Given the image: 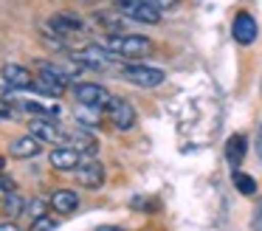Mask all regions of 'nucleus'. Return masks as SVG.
<instances>
[{
  "label": "nucleus",
  "instance_id": "17",
  "mask_svg": "<svg viewBox=\"0 0 262 231\" xmlns=\"http://www.w3.org/2000/svg\"><path fill=\"white\" fill-rule=\"evenodd\" d=\"M231 180H234V186H237V192L239 195H254L256 192V180L251 178V175H245V172H239V169H234V175H231Z\"/></svg>",
  "mask_w": 262,
  "mask_h": 231
},
{
  "label": "nucleus",
  "instance_id": "3",
  "mask_svg": "<svg viewBox=\"0 0 262 231\" xmlns=\"http://www.w3.org/2000/svg\"><path fill=\"white\" fill-rule=\"evenodd\" d=\"M119 59V56L113 54V51H107L104 45H85V48H79L74 54V62L82 68H91V71H107L113 62Z\"/></svg>",
  "mask_w": 262,
  "mask_h": 231
},
{
  "label": "nucleus",
  "instance_id": "5",
  "mask_svg": "<svg viewBox=\"0 0 262 231\" xmlns=\"http://www.w3.org/2000/svg\"><path fill=\"white\" fill-rule=\"evenodd\" d=\"M104 113H107V118L119 130H133V127H136V121H138L136 107H133L127 99H121V96H113V99L107 101V107H104Z\"/></svg>",
  "mask_w": 262,
  "mask_h": 231
},
{
  "label": "nucleus",
  "instance_id": "23",
  "mask_svg": "<svg viewBox=\"0 0 262 231\" xmlns=\"http://www.w3.org/2000/svg\"><path fill=\"white\" fill-rule=\"evenodd\" d=\"M9 118H14V107L6 99H0V121H9Z\"/></svg>",
  "mask_w": 262,
  "mask_h": 231
},
{
  "label": "nucleus",
  "instance_id": "25",
  "mask_svg": "<svg viewBox=\"0 0 262 231\" xmlns=\"http://www.w3.org/2000/svg\"><path fill=\"white\" fill-rule=\"evenodd\" d=\"M0 231H20V228L14 223H3V225H0Z\"/></svg>",
  "mask_w": 262,
  "mask_h": 231
},
{
  "label": "nucleus",
  "instance_id": "18",
  "mask_svg": "<svg viewBox=\"0 0 262 231\" xmlns=\"http://www.w3.org/2000/svg\"><path fill=\"white\" fill-rule=\"evenodd\" d=\"M3 212L9 214V217H17V214H23L26 212V200L17 195V192H12V195L3 200Z\"/></svg>",
  "mask_w": 262,
  "mask_h": 231
},
{
  "label": "nucleus",
  "instance_id": "12",
  "mask_svg": "<svg viewBox=\"0 0 262 231\" xmlns=\"http://www.w3.org/2000/svg\"><path fill=\"white\" fill-rule=\"evenodd\" d=\"M40 152H42V141L34 138L31 133L20 135V138H14L9 144V155L12 158H37Z\"/></svg>",
  "mask_w": 262,
  "mask_h": 231
},
{
  "label": "nucleus",
  "instance_id": "4",
  "mask_svg": "<svg viewBox=\"0 0 262 231\" xmlns=\"http://www.w3.org/2000/svg\"><path fill=\"white\" fill-rule=\"evenodd\" d=\"M74 99H76V104H82V107L104 110L113 96L107 93V88H102V85H96V82H76L74 85Z\"/></svg>",
  "mask_w": 262,
  "mask_h": 231
},
{
  "label": "nucleus",
  "instance_id": "13",
  "mask_svg": "<svg viewBox=\"0 0 262 231\" xmlns=\"http://www.w3.org/2000/svg\"><path fill=\"white\" fill-rule=\"evenodd\" d=\"M245 152H248V138H245L243 133H234L231 138L226 141V161H228V166L237 169L239 163H243Z\"/></svg>",
  "mask_w": 262,
  "mask_h": 231
},
{
  "label": "nucleus",
  "instance_id": "22",
  "mask_svg": "<svg viewBox=\"0 0 262 231\" xmlns=\"http://www.w3.org/2000/svg\"><path fill=\"white\" fill-rule=\"evenodd\" d=\"M14 192V180L12 178H6V175H0V203L6 200L9 195Z\"/></svg>",
  "mask_w": 262,
  "mask_h": 231
},
{
  "label": "nucleus",
  "instance_id": "21",
  "mask_svg": "<svg viewBox=\"0 0 262 231\" xmlns=\"http://www.w3.org/2000/svg\"><path fill=\"white\" fill-rule=\"evenodd\" d=\"M121 3H133V0H116V6H121ZM141 3H149V6H155L158 11H164V9L178 6V0H141Z\"/></svg>",
  "mask_w": 262,
  "mask_h": 231
},
{
  "label": "nucleus",
  "instance_id": "11",
  "mask_svg": "<svg viewBox=\"0 0 262 231\" xmlns=\"http://www.w3.org/2000/svg\"><path fill=\"white\" fill-rule=\"evenodd\" d=\"M231 34L239 45H251L256 39V20L248 14V11H239L234 17V26H231Z\"/></svg>",
  "mask_w": 262,
  "mask_h": 231
},
{
  "label": "nucleus",
  "instance_id": "15",
  "mask_svg": "<svg viewBox=\"0 0 262 231\" xmlns=\"http://www.w3.org/2000/svg\"><path fill=\"white\" fill-rule=\"evenodd\" d=\"M48 203H51L54 212L71 214V212H76V208H79V195H76V192H71V189H57Z\"/></svg>",
  "mask_w": 262,
  "mask_h": 231
},
{
  "label": "nucleus",
  "instance_id": "7",
  "mask_svg": "<svg viewBox=\"0 0 262 231\" xmlns=\"http://www.w3.org/2000/svg\"><path fill=\"white\" fill-rule=\"evenodd\" d=\"M29 133L34 138H40L42 144H65V130H59V124L54 118H31Z\"/></svg>",
  "mask_w": 262,
  "mask_h": 231
},
{
  "label": "nucleus",
  "instance_id": "16",
  "mask_svg": "<svg viewBox=\"0 0 262 231\" xmlns=\"http://www.w3.org/2000/svg\"><path fill=\"white\" fill-rule=\"evenodd\" d=\"M65 144H68L71 150L82 152V155H93V152H96V138L82 133V130H68V133H65Z\"/></svg>",
  "mask_w": 262,
  "mask_h": 231
},
{
  "label": "nucleus",
  "instance_id": "2",
  "mask_svg": "<svg viewBox=\"0 0 262 231\" xmlns=\"http://www.w3.org/2000/svg\"><path fill=\"white\" fill-rule=\"evenodd\" d=\"M119 76L124 79V82L136 85V88H158V85H164L166 73L161 71V68H152V65H136V62H124V65L119 68Z\"/></svg>",
  "mask_w": 262,
  "mask_h": 231
},
{
  "label": "nucleus",
  "instance_id": "10",
  "mask_svg": "<svg viewBox=\"0 0 262 231\" xmlns=\"http://www.w3.org/2000/svg\"><path fill=\"white\" fill-rule=\"evenodd\" d=\"M76 180L85 189H99L104 183V163L99 161H82V166L76 169Z\"/></svg>",
  "mask_w": 262,
  "mask_h": 231
},
{
  "label": "nucleus",
  "instance_id": "6",
  "mask_svg": "<svg viewBox=\"0 0 262 231\" xmlns=\"http://www.w3.org/2000/svg\"><path fill=\"white\" fill-rule=\"evenodd\" d=\"M116 11H119L121 17H127V20L144 23V26H155V23L161 20V11L155 9V6H149V3H141V0H133V3H121Z\"/></svg>",
  "mask_w": 262,
  "mask_h": 231
},
{
  "label": "nucleus",
  "instance_id": "20",
  "mask_svg": "<svg viewBox=\"0 0 262 231\" xmlns=\"http://www.w3.org/2000/svg\"><path fill=\"white\" fill-rule=\"evenodd\" d=\"M54 228H57V220L51 214H42V217L31 220V231H54Z\"/></svg>",
  "mask_w": 262,
  "mask_h": 231
},
{
  "label": "nucleus",
  "instance_id": "8",
  "mask_svg": "<svg viewBox=\"0 0 262 231\" xmlns=\"http://www.w3.org/2000/svg\"><path fill=\"white\" fill-rule=\"evenodd\" d=\"M0 76H3V82H6L12 90H34V76H31V71L23 68V65H17V62L3 65Z\"/></svg>",
  "mask_w": 262,
  "mask_h": 231
},
{
  "label": "nucleus",
  "instance_id": "26",
  "mask_svg": "<svg viewBox=\"0 0 262 231\" xmlns=\"http://www.w3.org/2000/svg\"><path fill=\"white\" fill-rule=\"evenodd\" d=\"M96 231H124V228H119V225H102V228H96Z\"/></svg>",
  "mask_w": 262,
  "mask_h": 231
},
{
  "label": "nucleus",
  "instance_id": "9",
  "mask_svg": "<svg viewBox=\"0 0 262 231\" xmlns=\"http://www.w3.org/2000/svg\"><path fill=\"white\" fill-rule=\"evenodd\" d=\"M48 163H51L57 172H74V169L82 166V152L71 150V146H57V150H51V155H48Z\"/></svg>",
  "mask_w": 262,
  "mask_h": 231
},
{
  "label": "nucleus",
  "instance_id": "24",
  "mask_svg": "<svg viewBox=\"0 0 262 231\" xmlns=\"http://www.w3.org/2000/svg\"><path fill=\"white\" fill-rule=\"evenodd\" d=\"M251 228H254V231H262V203L256 206L254 217H251Z\"/></svg>",
  "mask_w": 262,
  "mask_h": 231
},
{
  "label": "nucleus",
  "instance_id": "14",
  "mask_svg": "<svg viewBox=\"0 0 262 231\" xmlns=\"http://www.w3.org/2000/svg\"><path fill=\"white\" fill-rule=\"evenodd\" d=\"M48 28H54L57 34H76V31H82V28H85V23H82L76 14L59 11V14H54L51 20H48Z\"/></svg>",
  "mask_w": 262,
  "mask_h": 231
},
{
  "label": "nucleus",
  "instance_id": "19",
  "mask_svg": "<svg viewBox=\"0 0 262 231\" xmlns=\"http://www.w3.org/2000/svg\"><path fill=\"white\" fill-rule=\"evenodd\" d=\"M23 214H29L31 220L42 217V214H46V200H42V197H34V200H29V203H26V212H23Z\"/></svg>",
  "mask_w": 262,
  "mask_h": 231
},
{
  "label": "nucleus",
  "instance_id": "1",
  "mask_svg": "<svg viewBox=\"0 0 262 231\" xmlns=\"http://www.w3.org/2000/svg\"><path fill=\"white\" fill-rule=\"evenodd\" d=\"M102 45L113 51L119 59H141L152 51V43L147 37H138V34H107Z\"/></svg>",
  "mask_w": 262,
  "mask_h": 231
}]
</instances>
